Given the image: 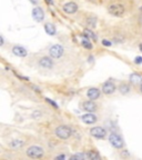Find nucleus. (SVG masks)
<instances>
[{
  "mask_svg": "<svg viewBox=\"0 0 142 160\" xmlns=\"http://www.w3.org/2000/svg\"><path fill=\"white\" fill-rule=\"evenodd\" d=\"M108 11L110 15L114 17H122L126 13V8L120 3H113V5L109 6Z\"/></svg>",
  "mask_w": 142,
  "mask_h": 160,
  "instance_id": "obj_3",
  "label": "nucleus"
},
{
  "mask_svg": "<svg viewBox=\"0 0 142 160\" xmlns=\"http://www.w3.org/2000/svg\"><path fill=\"white\" fill-rule=\"evenodd\" d=\"M130 81L134 85H137V83H140L142 81V77L140 75H137V73H132V75H130Z\"/></svg>",
  "mask_w": 142,
  "mask_h": 160,
  "instance_id": "obj_18",
  "label": "nucleus"
},
{
  "mask_svg": "<svg viewBox=\"0 0 142 160\" xmlns=\"http://www.w3.org/2000/svg\"><path fill=\"white\" fill-rule=\"evenodd\" d=\"M46 2H47V3H49V5H52V3H53V1H52V0H46Z\"/></svg>",
  "mask_w": 142,
  "mask_h": 160,
  "instance_id": "obj_30",
  "label": "nucleus"
},
{
  "mask_svg": "<svg viewBox=\"0 0 142 160\" xmlns=\"http://www.w3.org/2000/svg\"><path fill=\"white\" fill-rule=\"evenodd\" d=\"M82 109L87 112H93L97 110V104L93 102V100H88L82 104Z\"/></svg>",
  "mask_w": 142,
  "mask_h": 160,
  "instance_id": "obj_13",
  "label": "nucleus"
},
{
  "mask_svg": "<svg viewBox=\"0 0 142 160\" xmlns=\"http://www.w3.org/2000/svg\"><path fill=\"white\" fill-rule=\"evenodd\" d=\"M134 64H142V57H140V56L135 57V59H134Z\"/></svg>",
  "mask_w": 142,
  "mask_h": 160,
  "instance_id": "obj_24",
  "label": "nucleus"
},
{
  "mask_svg": "<svg viewBox=\"0 0 142 160\" xmlns=\"http://www.w3.org/2000/svg\"><path fill=\"white\" fill-rule=\"evenodd\" d=\"M9 144H10V147L13 148V149H20L21 147H24V140H20V139H13V140H11Z\"/></svg>",
  "mask_w": 142,
  "mask_h": 160,
  "instance_id": "obj_15",
  "label": "nucleus"
},
{
  "mask_svg": "<svg viewBox=\"0 0 142 160\" xmlns=\"http://www.w3.org/2000/svg\"><path fill=\"white\" fill-rule=\"evenodd\" d=\"M41 115H42V113L40 111H34L33 113H32V117H33V118H39Z\"/></svg>",
  "mask_w": 142,
  "mask_h": 160,
  "instance_id": "obj_26",
  "label": "nucleus"
},
{
  "mask_svg": "<svg viewBox=\"0 0 142 160\" xmlns=\"http://www.w3.org/2000/svg\"><path fill=\"white\" fill-rule=\"evenodd\" d=\"M55 159H66V156L64 155H59L55 157Z\"/></svg>",
  "mask_w": 142,
  "mask_h": 160,
  "instance_id": "obj_28",
  "label": "nucleus"
},
{
  "mask_svg": "<svg viewBox=\"0 0 142 160\" xmlns=\"http://www.w3.org/2000/svg\"><path fill=\"white\" fill-rule=\"evenodd\" d=\"M32 17L37 22H41L45 18V12L41 8L39 7H36V8L32 9Z\"/></svg>",
  "mask_w": 142,
  "mask_h": 160,
  "instance_id": "obj_9",
  "label": "nucleus"
},
{
  "mask_svg": "<svg viewBox=\"0 0 142 160\" xmlns=\"http://www.w3.org/2000/svg\"><path fill=\"white\" fill-rule=\"evenodd\" d=\"M102 45L104 46V47H111V42L109 41V40H105V39H103L102 40Z\"/></svg>",
  "mask_w": 142,
  "mask_h": 160,
  "instance_id": "obj_25",
  "label": "nucleus"
},
{
  "mask_svg": "<svg viewBox=\"0 0 142 160\" xmlns=\"http://www.w3.org/2000/svg\"><path fill=\"white\" fill-rule=\"evenodd\" d=\"M86 155H87V159H90V160L100 159V156H99V153H97L95 151H88V152H86Z\"/></svg>",
  "mask_w": 142,
  "mask_h": 160,
  "instance_id": "obj_19",
  "label": "nucleus"
},
{
  "mask_svg": "<svg viewBox=\"0 0 142 160\" xmlns=\"http://www.w3.org/2000/svg\"><path fill=\"white\" fill-rule=\"evenodd\" d=\"M139 48H140V50L142 51V43H140V46H139Z\"/></svg>",
  "mask_w": 142,
  "mask_h": 160,
  "instance_id": "obj_32",
  "label": "nucleus"
},
{
  "mask_svg": "<svg viewBox=\"0 0 142 160\" xmlns=\"http://www.w3.org/2000/svg\"><path fill=\"white\" fill-rule=\"evenodd\" d=\"M81 120L87 125H92L97 121V116L93 115L92 112H88V113H84L81 116Z\"/></svg>",
  "mask_w": 142,
  "mask_h": 160,
  "instance_id": "obj_11",
  "label": "nucleus"
},
{
  "mask_svg": "<svg viewBox=\"0 0 142 160\" xmlns=\"http://www.w3.org/2000/svg\"><path fill=\"white\" fill-rule=\"evenodd\" d=\"M90 1H95V0H90Z\"/></svg>",
  "mask_w": 142,
  "mask_h": 160,
  "instance_id": "obj_35",
  "label": "nucleus"
},
{
  "mask_svg": "<svg viewBox=\"0 0 142 160\" xmlns=\"http://www.w3.org/2000/svg\"><path fill=\"white\" fill-rule=\"evenodd\" d=\"M0 40H1V46H3V42H5V40H3L2 36H0Z\"/></svg>",
  "mask_w": 142,
  "mask_h": 160,
  "instance_id": "obj_29",
  "label": "nucleus"
},
{
  "mask_svg": "<svg viewBox=\"0 0 142 160\" xmlns=\"http://www.w3.org/2000/svg\"><path fill=\"white\" fill-rule=\"evenodd\" d=\"M88 26L90 27V28H95V18H89L87 21Z\"/></svg>",
  "mask_w": 142,
  "mask_h": 160,
  "instance_id": "obj_23",
  "label": "nucleus"
},
{
  "mask_svg": "<svg viewBox=\"0 0 142 160\" xmlns=\"http://www.w3.org/2000/svg\"><path fill=\"white\" fill-rule=\"evenodd\" d=\"M140 10H141V12H142V7H141V8H140Z\"/></svg>",
  "mask_w": 142,
  "mask_h": 160,
  "instance_id": "obj_34",
  "label": "nucleus"
},
{
  "mask_svg": "<svg viewBox=\"0 0 142 160\" xmlns=\"http://www.w3.org/2000/svg\"><path fill=\"white\" fill-rule=\"evenodd\" d=\"M43 153H45V151H43V149L39 146H31L27 149V156L32 158V159L42 158L43 157Z\"/></svg>",
  "mask_w": 142,
  "mask_h": 160,
  "instance_id": "obj_2",
  "label": "nucleus"
},
{
  "mask_svg": "<svg viewBox=\"0 0 142 160\" xmlns=\"http://www.w3.org/2000/svg\"><path fill=\"white\" fill-rule=\"evenodd\" d=\"M55 133L59 139L66 140V139H69L71 137L72 130H71V128H69L68 126H59V127L55 128Z\"/></svg>",
  "mask_w": 142,
  "mask_h": 160,
  "instance_id": "obj_1",
  "label": "nucleus"
},
{
  "mask_svg": "<svg viewBox=\"0 0 142 160\" xmlns=\"http://www.w3.org/2000/svg\"><path fill=\"white\" fill-rule=\"evenodd\" d=\"M140 90H141V92H142V85H141V87H140Z\"/></svg>",
  "mask_w": 142,
  "mask_h": 160,
  "instance_id": "obj_33",
  "label": "nucleus"
},
{
  "mask_svg": "<svg viewBox=\"0 0 142 160\" xmlns=\"http://www.w3.org/2000/svg\"><path fill=\"white\" fill-rule=\"evenodd\" d=\"M62 10L66 13H69V15H72V13L77 12L78 11V5L73 1H70V2H67L63 5Z\"/></svg>",
  "mask_w": 142,
  "mask_h": 160,
  "instance_id": "obj_7",
  "label": "nucleus"
},
{
  "mask_svg": "<svg viewBox=\"0 0 142 160\" xmlns=\"http://www.w3.org/2000/svg\"><path fill=\"white\" fill-rule=\"evenodd\" d=\"M39 66L43 69H51L53 67V61L51 57H42V58H40Z\"/></svg>",
  "mask_w": 142,
  "mask_h": 160,
  "instance_id": "obj_8",
  "label": "nucleus"
},
{
  "mask_svg": "<svg viewBox=\"0 0 142 160\" xmlns=\"http://www.w3.org/2000/svg\"><path fill=\"white\" fill-rule=\"evenodd\" d=\"M119 91L122 93V95H126L128 92H130V86L128 83H121L120 87H119Z\"/></svg>",
  "mask_w": 142,
  "mask_h": 160,
  "instance_id": "obj_20",
  "label": "nucleus"
},
{
  "mask_svg": "<svg viewBox=\"0 0 142 160\" xmlns=\"http://www.w3.org/2000/svg\"><path fill=\"white\" fill-rule=\"evenodd\" d=\"M84 36H86V37H88L89 39H92L93 41H98L97 35H95V32L92 31V30H90V29H86V30H84Z\"/></svg>",
  "mask_w": 142,
  "mask_h": 160,
  "instance_id": "obj_17",
  "label": "nucleus"
},
{
  "mask_svg": "<svg viewBox=\"0 0 142 160\" xmlns=\"http://www.w3.org/2000/svg\"><path fill=\"white\" fill-rule=\"evenodd\" d=\"M30 1H31L32 3H34V5H37L38 3V0H30Z\"/></svg>",
  "mask_w": 142,
  "mask_h": 160,
  "instance_id": "obj_31",
  "label": "nucleus"
},
{
  "mask_svg": "<svg viewBox=\"0 0 142 160\" xmlns=\"http://www.w3.org/2000/svg\"><path fill=\"white\" fill-rule=\"evenodd\" d=\"M45 30L49 36H55V32H57V29H55V27L53 26L52 24H45Z\"/></svg>",
  "mask_w": 142,
  "mask_h": 160,
  "instance_id": "obj_16",
  "label": "nucleus"
},
{
  "mask_svg": "<svg viewBox=\"0 0 142 160\" xmlns=\"http://www.w3.org/2000/svg\"><path fill=\"white\" fill-rule=\"evenodd\" d=\"M109 142H110L111 146L114 147L116 149H121L124 146L123 139L119 136L118 133H111L110 136H109Z\"/></svg>",
  "mask_w": 142,
  "mask_h": 160,
  "instance_id": "obj_4",
  "label": "nucleus"
},
{
  "mask_svg": "<svg viewBox=\"0 0 142 160\" xmlns=\"http://www.w3.org/2000/svg\"><path fill=\"white\" fill-rule=\"evenodd\" d=\"M116 85L112 82V81H107V82L103 83L102 86V91L105 95H111L116 91Z\"/></svg>",
  "mask_w": 142,
  "mask_h": 160,
  "instance_id": "obj_10",
  "label": "nucleus"
},
{
  "mask_svg": "<svg viewBox=\"0 0 142 160\" xmlns=\"http://www.w3.org/2000/svg\"><path fill=\"white\" fill-rule=\"evenodd\" d=\"M83 37H84V39L82 40L81 45L83 46V47H84V48H86V49H92V47H93V46H92V43L90 42L89 38L86 37V36H84V35H83Z\"/></svg>",
  "mask_w": 142,
  "mask_h": 160,
  "instance_id": "obj_21",
  "label": "nucleus"
},
{
  "mask_svg": "<svg viewBox=\"0 0 142 160\" xmlns=\"http://www.w3.org/2000/svg\"><path fill=\"white\" fill-rule=\"evenodd\" d=\"M100 95H101L100 89L98 88H90L87 92V96L90 100H97V99L100 98Z\"/></svg>",
  "mask_w": 142,
  "mask_h": 160,
  "instance_id": "obj_14",
  "label": "nucleus"
},
{
  "mask_svg": "<svg viewBox=\"0 0 142 160\" xmlns=\"http://www.w3.org/2000/svg\"><path fill=\"white\" fill-rule=\"evenodd\" d=\"M12 53L17 57L24 58V57H27L28 51H27V49H24V47H21V46H15L12 48Z\"/></svg>",
  "mask_w": 142,
  "mask_h": 160,
  "instance_id": "obj_12",
  "label": "nucleus"
},
{
  "mask_svg": "<svg viewBox=\"0 0 142 160\" xmlns=\"http://www.w3.org/2000/svg\"><path fill=\"white\" fill-rule=\"evenodd\" d=\"M63 52H64V49H63V47L61 45H53L49 48V55H50L51 58H61Z\"/></svg>",
  "mask_w": 142,
  "mask_h": 160,
  "instance_id": "obj_5",
  "label": "nucleus"
},
{
  "mask_svg": "<svg viewBox=\"0 0 142 160\" xmlns=\"http://www.w3.org/2000/svg\"><path fill=\"white\" fill-rule=\"evenodd\" d=\"M47 101L49 102V104H52V106L55 107V108H58V104H55V101H52V100H50V99H49V98H47Z\"/></svg>",
  "mask_w": 142,
  "mask_h": 160,
  "instance_id": "obj_27",
  "label": "nucleus"
},
{
  "mask_svg": "<svg viewBox=\"0 0 142 160\" xmlns=\"http://www.w3.org/2000/svg\"><path fill=\"white\" fill-rule=\"evenodd\" d=\"M70 159H78V160H84L87 159V155L86 153H76L74 156L70 158Z\"/></svg>",
  "mask_w": 142,
  "mask_h": 160,
  "instance_id": "obj_22",
  "label": "nucleus"
},
{
  "mask_svg": "<svg viewBox=\"0 0 142 160\" xmlns=\"http://www.w3.org/2000/svg\"><path fill=\"white\" fill-rule=\"evenodd\" d=\"M90 135L97 139H102L107 135V131L102 127H93V128L90 129Z\"/></svg>",
  "mask_w": 142,
  "mask_h": 160,
  "instance_id": "obj_6",
  "label": "nucleus"
}]
</instances>
